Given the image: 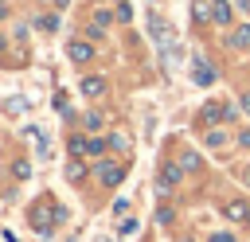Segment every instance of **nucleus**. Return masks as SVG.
Wrapping results in <instances>:
<instances>
[{
	"mask_svg": "<svg viewBox=\"0 0 250 242\" xmlns=\"http://www.w3.org/2000/svg\"><path fill=\"white\" fill-rule=\"evenodd\" d=\"M148 27H152V35H156V43L164 47V59H168V62H176V59H180V51H176V31L168 27V20H160V16H152V20H148Z\"/></svg>",
	"mask_w": 250,
	"mask_h": 242,
	"instance_id": "nucleus-1",
	"label": "nucleus"
},
{
	"mask_svg": "<svg viewBox=\"0 0 250 242\" xmlns=\"http://www.w3.org/2000/svg\"><path fill=\"white\" fill-rule=\"evenodd\" d=\"M121 176H125V168H121V164H98V180H102L105 187H117V183H121Z\"/></svg>",
	"mask_w": 250,
	"mask_h": 242,
	"instance_id": "nucleus-2",
	"label": "nucleus"
},
{
	"mask_svg": "<svg viewBox=\"0 0 250 242\" xmlns=\"http://www.w3.org/2000/svg\"><path fill=\"white\" fill-rule=\"evenodd\" d=\"M70 59H74V62H90V59H94V47H90L86 39H74V43H70Z\"/></svg>",
	"mask_w": 250,
	"mask_h": 242,
	"instance_id": "nucleus-3",
	"label": "nucleus"
},
{
	"mask_svg": "<svg viewBox=\"0 0 250 242\" xmlns=\"http://www.w3.org/2000/svg\"><path fill=\"white\" fill-rule=\"evenodd\" d=\"M82 94H86V98H102V94H105V82L90 74V78H82Z\"/></svg>",
	"mask_w": 250,
	"mask_h": 242,
	"instance_id": "nucleus-4",
	"label": "nucleus"
},
{
	"mask_svg": "<svg viewBox=\"0 0 250 242\" xmlns=\"http://www.w3.org/2000/svg\"><path fill=\"white\" fill-rule=\"evenodd\" d=\"M51 222H55V211H51V207H35V230H43V234H47V230H51Z\"/></svg>",
	"mask_w": 250,
	"mask_h": 242,
	"instance_id": "nucleus-5",
	"label": "nucleus"
},
{
	"mask_svg": "<svg viewBox=\"0 0 250 242\" xmlns=\"http://www.w3.org/2000/svg\"><path fill=\"white\" fill-rule=\"evenodd\" d=\"M211 20L215 23H230V4L227 0H211Z\"/></svg>",
	"mask_w": 250,
	"mask_h": 242,
	"instance_id": "nucleus-6",
	"label": "nucleus"
},
{
	"mask_svg": "<svg viewBox=\"0 0 250 242\" xmlns=\"http://www.w3.org/2000/svg\"><path fill=\"white\" fill-rule=\"evenodd\" d=\"M223 211H227V219H234V222H242V219H246V215H250V207H246V203H242V199H234V203H227V207H223Z\"/></svg>",
	"mask_w": 250,
	"mask_h": 242,
	"instance_id": "nucleus-7",
	"label": "nucleus"
},
{
	"mask_svg": "<svg viewBox=\"0 0 250 242\" xmlns=\"http://www.w3.org/2000/svg\"><path fill=\"white\" fill-rule=\"evenodd\" d=\"M176 180H180V168H176V164H168V168H164V176H160V191H168Z\"/></svg>",
	"mask_w": 250,
	"mask_h": 242,
	"instance_id": "nucleus-8",
	"label": "nucleus"
},
{
	"mask_svg": "<svg viewBox=\"0 0 250 242\" xmlns=\"http://www.w3.org/2000/svg\"><path fill=\"white\" fill-rule=\"evenodd\" d=\"M230 47H250V27H234V35H230Z\"/></svg>",
	"mask_w": 250,
	"mask_h": 242,
	"instance_id": "nucleus-9",
	"label": "nucleus"
},
{
	"mask_svg": "<svg viewBox=\"0 0 250 242\" xmlns=\"http://www.w3.org/2000/svg\"><path fill=\"white\" fill-rule=\"evenodd\" d=\"M195 82H203V86L211 82V66H207L203 59H195Z\"/></svg>",
	"mask_w": 250,
	"mask_h": 242,
	"instance_id": "nucleus-10",
	"label": "nucleus"
},
{
	"mask_svg": "<svg viewBox=\"0 0 250 242\" xmlns=\"http://www.w3.org/2000/svg\"><path fill=\"white\" fill-rule=\"evenodd\" d=\"M117 20H133V8H129V4H125V0H121V4H117Z\"/></svg>",
	"mask_w": 250,
	"mask_h": 242,
	"instance_id": "nucleus-11",
	"label": "nucleus"
},
{
	"mask_svg": "<svg viewBox=\"0 0 250 242\" xmlns=\"http://www.w3.org/2000/svg\"><path fill=\"white\" fill-rule=\"evenodd\" d=\"M55 109H59V113H66V109H70V105H66V94H55Z\"/></svg>",
	"mask_w": 250,
	"mask_h": 242,
	"instance_id": "nucleus-12",
	"label": "nucleus"
},
{
	"mask_svg": "<svg viewBox=\"0 0 250 242\" xmlns=\"http://www.w3.org/2000/svg\"><path fill=\"white\" fill-rule=\"evenodd\" d=\"M211 242H234V238H230V234H215Z\"/></svg>",
	"mask_w": 250,
	"mask_h": 242,
	"instance_id": "nucleus-13",
	"label": "nucleus"
},
{
	"mask_svg": "<svg viewBox=\"0 0 250 242\" xmlns=\"http://www.w3.org/2000/svg\"><path fill=\"white\" fill-rule=\"evenodd\" d=\"M242 113H250V94H246V98H242Z\"/></svg>",
	"mask_w": 250,
	"mask_h": 242,
	"instance_id": "nucleus-14",
	"label": "nucleus"
},
{
	"mask_svg": "<svg viewBox=\"0 0 250 242\" xmlns=\"http://www.w3.org/2000/svg\"><path fill=\"white\" fill-rule=\"evenodd\" d=\"M246 183H250V172H246Z\"/></svg>",
	"mask_w": 250,
	"mask_h": 242,
	"instance_id": "nucleus-15",
	"label": "nucleus"
},
{
	"mask_svg": "<svg viewBox=\"0 0 250 242\" xmlns=\"http://www.w3.org/2000/svg\"><path fill=\"white\" fill-rule=\"evenodd\" d=\"M246 226H250V215H246Z\"/></svg>",
	"mask_w": 250,
	"mask_h": 242,
	"instance_id": "nucleus-16",
	"label": "nucleus"
}]
</instances>
